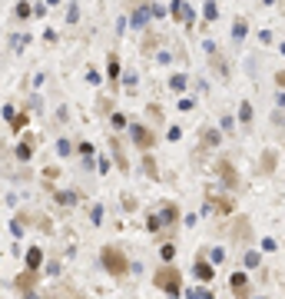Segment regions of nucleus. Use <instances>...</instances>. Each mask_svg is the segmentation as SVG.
<instances>
[{
	"label": "nucleus",
	"instance_id": "1",
	"mask_svg": "<svg viewBox=\"0 0 285 299\" xmlns=\"http://www.w3.org/2000/svg\"><path fill=\"white\" fill-rule=\"evenodd\" d=\"M99 266H103V273L113 276V279H126L130 269H133L130 256L123 253V246H116V243H106L103 249H99Z\"/></svg>",
	"mask_w": 285,
	"mask_h": 299
},
{
	"label": "nucleus",
	"instance_id": "2",
	"mask_svg": "<svg viewBox=\"0 0 285 299\" xmlns=\"http://www.w3.org/2000/svg\"><path fill=\"white\" fill-rule=\"evenodd\" d=\"M153 286L159 289V293H166L169 299H179L183 296V273H179L173 263H163L153 273Z\"/></svg>",
	"mask_w": 285,
	"mask_h": 299
},
{
	"label": "nucleus",
	"instance_id": "3",
	"mask_svg": "<svg viewBox=\"0 0 285 299\" xmlns=\"http://www.w3.org/2000/svg\"><path fill=\"white\" fill-rule=\"evenodd\" d=\"M126 133H130V140H133V146L136 150H142V153H149L156 146V133L146 126V123H130L126 126Z\"/></svg>",
	"mask_w": 285,
	"mask_h": 299
},
{
	"label": "nucleus",
	"instance_id": "4",
	"mask_svg": "<svg viewBox=\"0 0 285 299\" xmlns=\"http://www.w3.org/2000/svg\"><path fill=\"white\" fill-rule=\"evenodd\" d=\"M179 203L176 199H166V203H159V223H163V233H169L173 236L176 226H179Z\"/></svg>",
	"mask_w": 285,
	"mask_h": 299
},
{
	"label": "nucleus",
	"instance_id": "5",
	"mask_svg": "<svg viewBox=\"0 0 285 299\" xmlns=\"http://www.w3.org/2000/svg\"><path fill=\"white\" fill-rule=\"evenodd\" d=\"M229 289L236 299H252V283H249V273L239 269V273H232L229 276Z\"/></svg>",
	"mask_w": 285,
	"mask_h": 299
},
{
	"label": "nucleus",
	"instance_id": "6",
	"mask_svg": "<svg viewBox=\"0 0 285 299\" xmlns=\"http://www.w3.org/2000/svg\"><path fill=\"white\" fill-rule=\"evenodd\" d=\"M192 276L199 279V283H212V276H216V266L209 263V256H206V249L192 259Z\"/></svg>",
	"mask_w": 285,
	"mask_h": 299
},
{
	"label": "nucleus",
	"instance_id": "7",
	"mask_svg": "<svg viewBox=\"0 0 285 299\" xmlns=\"http://www.w3.org/2000/svg\"><path fill=\"white\" fill-rule=\"evenodd\" d=\"M13 289H20L23 296H27V293H33V289H37V273H30V269H23L20 276L13 279Z\"/></svg>",
	"mask_w": 285,
	"mask_h": 299
},
{
	"label": "nucleus",
	"instance_id": "8",
	"mask_svg": "<svg viewBox=\"0 0 285 299\" xmlns=\"http://www.w3.org/2000/svg\"><path fill=\"white\" fill-rule=\"evenodd\" d=\"M27 269H30V273H40V266H44V249H40V246H30V249H27Z\"/></svg>",
	"mask_w": 285,
	"mask_h": 299
},
{
	"label": "nucleus",
	"instance_id": "9",
	"mask_svg": "<svg viewBox=\"0 0 285 299\" xmlns=\"http://www.w3.org/2000/svg\"><path fill=\"white\" fill-rule=\"evenodd\" d=\"M30 153H33V136H23L20 143H17V160H23V163H27V160H30Z\"/></svg>",
	"mask_w": 285,
	"mask_h": 299
},
{
	"label": "nucleus",
	"instance_id": "10",
	"mask_svg": "<svg viewBox=\"0 0 285 299\" xmlns=\"http://www.w3.org/2000/svg\"><path fill=\"white\" fill-rule=\"evenodd\" d=\"M239 123H242V126H245V130L252 126V103H249V100H245V103H242V107H239Z\"/></svg>",
	"mask_w": 285,
	"mask_h": 299
},
{
	"label": "nucleus",
	"instance_id": "11",
	"mask_svg": "<svg viewBox=\"0 0 285 299\" xmlns=\"http://www.w3.org/2000/svg\"><path fill=\"white\" fill-rule=\"evenodd\" d=\"M206 256H209V263H212V266L226 263V249H222V246H212V249H206Z\"/></svg>",
	"mask_w": 285,
	"mask_h": 299
},
{
	"label": "nucleus",
	"instance_id": "12",
	"mask_svg": "<svg viewBox=\"0 0 285 299\" xmlns=\"http://www.w3.org/2000/svg\"><path fill=\"white\" fill-rule=\"evenodd\" d=\"M259 263H262V256L255 253V249H245V256H242V266H245V269H255Z\"/></svg>",
	"mask_w": 285,
	"mask_h": 299
},
{
	"label": "nucleus",
	"instance_id": "13",
	"mask_svg": "<svg viewBox=\"0 0 285 299\" xmlns=\"http://www.w3.org/2000/svg\"><path fill=\"white\" fill-rule=\"evenodd\" d=\"M219 130H212V126H206V133H202V146H219Z\"/></svg>",
	"mask_w": 285,
	"mask_h": 299
},
{
	"label": "nucleus",
	"instance_id": "14",
	"mask_svg": "<svg viewBox=\"0 0 285 299\" xmlns=\"http://www.w3.org/2000/svg\"><path fill=\"white\" fill-rule=\"evenodd\" d=\"M110 83H113V87L120 83V57H116V54H110Z\"/></svg>",
	"mask_w": 285,
	"mask_h": 299
},
{
	"label": "nucleus",
	"instance_id": "15",
	"mask_svg": "<svg viewBox=\"0 0 285 299\" xmlns=\"http://www.w3.org/2000/svg\"><path fill=\"white\" fill-rule=\"evenodd\" d=\"M159 256H163V263H173L176 259V243H163L159 246Z\"/></svg>",
	"mask_w": 285,
	"mask_h": 299
},
{
	"label": "nucleus",
	"instance_id": "16",
	"mask_svg": "<svg viewBox=\"0 0 285 299\" xmlns=\"http://www.w3.org/2000/svg\"><path fill=\"white\" fill-rule=\"evenodd\" d=\"M232 40H236V44L245 40V20H236V27H232Z\"/></svg>",
	"mask_w": 285,
	"mask_h": 299
},
{
	"label": "nucleus",
	"instance_id": "17",
	"mask_svg": "<svg viewBox=\"0 0 285 299\" xmlns=\"http://www.w3.org/2000/svg\"><path fill=\"white\" fill-rule=\"evenodd\" d=\"M146 226H149V233H163V223H159V213H149V216H146Z\"/></svg>",
	"mask_w": 285,
	"mask_h": 299
},
{
	"label": "nucleus",
	"instance_id": "18",
	"mask_svg": "<svg viewBox=\"0 0 285 299\" xmlns=\"http://www.w3.org/2000/svg\"><path fill=\"white\" fill-rule=\"evenodd\" d=\"M56 203H63V206H73V203H77V193H70V189H60V193H56Z\"/></svg>",
	"mask_w": 285,
	"mask_h": 299
},
{
	"label": "nucleus",
	"instance_id": "19",
	"mask_svg": "<svg viewBox=\"0 0 285 299\" xmlns=\"http://www.w3.org/2000/svg\"><path fill=\"white\" fill-rule=\"evenodd\" d=\"M186 83H189V80H186V73H176V77L169 80V87H173L176 93H179V90H186Z\"/></svg>",
	"mask_w": 285,
	"mask_h": 299
},
{
	"label": "nucleus",
	"instance_id": "20",
	"mask_svg": "<svg viewBox=\"0 0 285 299\" xmlns=\"http://www.w3.org/2000/svg\"><path fill=\"white\" fill-rule=\"evenodd\" d=\"M146 20H149V10H146V7H140V10H136V17H133V27H146Z\"/></svg>",
	"mask_w": 285,
	"mask_h": 299
},
{
	"label": "nucleus",
	"instance_id": "21",
	"mask_svg": "<svg viewBox=\"0 0 285 299\" xmlns=\"http://www.w3.org/2000/svg\"><path fill=\"white\" fill-rule=\"evenodd\" d=\"M113 130H126V126H130V120H126V117H123V113H113Z\"/></svg>",
	"mask_w": 285,
	"mask_h": 299
},
{
	"label": "nucleus",
	"instance_id": "22",
	"mask_svg": "<svg viewBox=\"0 0 285 299\" xmlns=\"http://www.w3.org/2000/svg\"><path fill=\"white\" fill-rule=\"evenodd\" d=\"M56 153L60 156H73V143H70V140H60V143H56Z\"/></svg>",
	"mask_w": 285,
	"mask_h": 299
},
{
	"label": "nucleus",
	"instance_id": "23",
	"mask_svg": "<svg viewBox=\"0 0 285 299\" xmlns=\"http://www.w3.org/2000/svg\"><path fill=\"white\" fill-rule=\"evenodd\" d=\"M265 160H262V173H272V163H275V153H272V150H265Z\"/></svg>",
	"mask_w": 285,
	"mask_h": 299
},
{
	"label": "nucleus",
	"instance_id": "24",
	"mask_svg": "<svg viewBox=\"0 0 285 299\" xmlns=\"http://www.w3.org/2000/svg\"><path fill=\"white\" fill-rule=\"evenodd\" d=\"M90 220H93V226H99V220H103V206H93V213H90Z\"/></svg>",
	"mask_w": 285,
	"mask_h": 299
},
{
	"label": "nucleus",
	"instance_id": "25",
	"mask_svg": "<svg viewBox=\"0 0 285 299\" xmlns=\"http://www.w3.org/2000/svg\"><path fill=\"white\" fill-rule=\"evenodd\" d=\"M183 296L186 299H202V289H183Z\"/></svg>",
	"mask_w": 285,
	"mask_h": 299
},
{
	"label": "nucleus",
	"instance_id": "26",
	"mask_svg": "<svg viewBox=\"0 0 285 299\" xmlns=\"http://www.w3.org/2000/svg\"><path fill=\"white\" fill-rule=\"evenodd\" d=\"M216 13H219V7H216V3H206V17L209 20H216Z\"/></svg>",
	"mask_w": 285,
	"mask_h": 299
},
{
	"label": "nucleus",
	"instance_id": "27",
	"mask_svg": "<svg viewBox=\"0 0 285 299\" xmlns=\"http://www.w3.org/2000/svg\"><path fill=\"white\" fill-rule=\"evenodd\" d=\"M232 126H236V123H232V117H222V130H226V133H236Z\"/></svg>",
	"mask_w": 285,
	"mask_h": 299
},
{
	"label": "nucleus",
	"instance_id": "28",
	"mask_svg": "<svg viewBox=\"0 0 285 299\" xmlns=\"http://www.w3.org/2000/svg\"><path fill=\"white\" fill-rule=\"evenodd\" d=\"M183 136V126H169V140H179Z\"/></svg>",
	"mask_w": 285,
	"mask_h": 299
},
{
	"label": "nucleus",
	"instance_id": "29",
	"mask_svg": "<svg viewBox=\"0 0 285 299\" xmlns=\"http://www.w3.org/2000/svg\"><path fill=\"white\" fill-rule=\"evenodd\" d=\"M275 87H285V70H279V73H275Z\"/></svg>",
	"mask_w": 285,
	"mask_h": 299
},
{
	"label": "nucleus",
	"instance_id": "30",
	"mask_svg": "<svg viewBox=\"0 0 285 299\" xmlns=\"http://www.w3.org/2000/svg\"><path fill=\"white\" fill-rule=\"evenodd\" d=\"M279 54H282V57H285V44H282V47H279Z\"/></svg>",
	"mask_w": 285,
	"mask_h": 299
},
{
	"label": "nucleus",
	"instance_id": "31",
	"mask_svg": "<svg viewBox=\"0 0 285 299\" xmlns=\"http://www.w3.org/2000/svg\"><path fill=\"white\" fill-rule=\"evenodd\" d=\"M252 299H265V296H252Z\"/></svg>",
	"mask_w": 285,
	"mask_h": 299
},
{
	"label": "nucleus",
	"instance_id": "32",
	"mask_svg": "<svg viewBox=\"0 0 285 299\" xmlns=\"http://www.w3.org/2000/svg\"><path fill=\"white\" fill-rule=\"evenodd\" d=\"M50 3H60V0H50Z\"/></svg>",
	"mask_w": 285,
	"mask_h": 299
},
{
	"label": "nucleus",
	"instance_id": "33",
	"mask_svg": "<svg viewBox=\"0 0 285 299\" xmlns=\"http://www.w3.org/2000/svg\"><path fill=\"white\" fill-rule=\"evenodd\" d=\"M77 299H83V296H77Z\"/></svg>",
	"mask_w": 285,
	"mask_h": 299
}]
</instances>
